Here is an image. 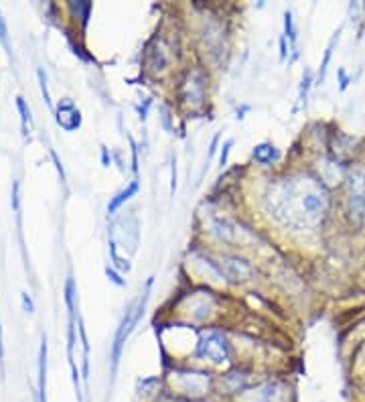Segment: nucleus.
Instances as JSON below:
<instances>
[{
    "mask_svg": "<svg viewBox=\"0 0 365 402\" xmlns=\"http://www.w3.org/2000/svg\"><path fill=\"white\" fill-rule=\"evenodd\" d=\"M266 201L274 217L292 228L317 226L327 211V193L323 185L305 175L278 181L270 187Z\"/></svg>",
    "mask_w": 365,
    "mask_h": 402,
    "instance_id": "f257e3e1",
    "label": "nucleus"
},
{
    "mask_svg": "<svg viewBox=\"0 0 365 402\" xmlns=\"http://www.w3.org/2000/svg\"><path fill=\"white\" fill-rule=\"evenodd\" d=\"M151 285H153V279L149 281V285L144 288V293L138 297V301H136L135 305H130V309L126 311V315H124V319H122V323L118 327V331H116V337H114V347H112V368H118V362H120V356H122V349H124V344H126V340L130 337V333L135 331V327L138 326V321L142 319V315H144V309H146V301H149V290H151Z\"/></svg>",
    "mask_w": 365,
    "mask_h": 402,
    "instance_id": "f03ea898",
    "label": "nucleus"
},
{
    "mask_svg": "<svg viewBox=\"0 0 365 402\" xmlns=\"http://www.w3.org/2000/svg\"><path fill=\"white\" fill-rule=\"evenodd\" d=\"M197 354H199V358L212 360L213 364H223L230 360V344L221 333L213 331L201 340V344L197 347Z\"/></svg>",
    "mask_w": 365,
    "mask_h": 402,
    "instance_id": "7ed1b4c3",
    "label": "nucleus"
},
{
    "mask_svg": "<svg viewBox=\"0 0 365 402\" xmlns=\"http://www.w3.org/2000/svg\"><path fill=\"white\" fill-rule=\"evenodd\" d=\"M244 402H284V388L278 382H266L240 396Z\"/></svg>",
    "mask_w": 365,
    "mask_h": 402,
    "instance_id": "20e7f679",
    "label": "nucleus"
},
{
    "mask_svg": "<svg viewBox=\"0 0 365 402\" xmlns=\"http://www.w3.org/2000/svg\"><path fill=\"white\" fill-rule=\"evenodd\" d=\"M179 388H181L185 394H189V396H203V394L209 392V376H205V374H195V372L181 374Z\"/></svg>",
    "mask_w": 365,
    "mask_h": 402,
    "instance_id": "39448f33",
    "label": "nucleus"
},
{
    "mask_svg": "<svg viewBox=\"0 0 365 402\" xmlns=\"http://www.w3.org/2000/svg\"><path fill=\"white\" fill-rule=\"evenodd\" d=\"M67 120H71V128L76 130L77 126H79V122H81V116H79V110L74 106L71 100H61L57 106V122L59 126H63L65 130H67V126H69Z\"/></svg>",
    "mask_w": 365,
    "mask_h": 402,
    "instance_id": "423d86ee",
    "label": "nucleus"
},
{
    "mask_svg": "<svg viewBox=\"0 0 365 402\" xmlns=\"http://www.w3.org/2000/svg\"><path fill=\"white\" fill-rule=\"evenodd\" d=\"M45 372H47V340H41L39 349V402H47L45 398Z\"/></svg>",
    "mask_w": 365,
    "mask_h": 402,
    "instance_id": "0eeeda50",
    "label": "nucleus"
},
{
    "mask_svg": "<svg viewBox=\"0 0 365 402\" xmlns=\"http://www.w3.org/2000/svg\"><path fill=\"white\" fill-rule=\"evenodd\" d=\"M136 192H138V181H132L126 189H122V192L118 193L116 197H112V201L108 203V213H116V211L120 210V206L122 203H126L132 195H136Z\"/></svg>",
    "mask_w": 365,
    "mask_h": 402,
    "instance_id": "6e6552de",
    "label": "nucleus"
},
{
    "mask_svg": "<svg viewBox=\"0 0 365 402\" xmlns=\"http://www.w3.org/2000/svg\"><path fill=\"white\" fill-rule=\"evenodd\" d=\"M278 156H280L278 151H276L272 145H268V142L258 145V147L254 149V159H256L258 163H262V165H268V163H272V161H276Z\"/></svg>",
    "mask_w": 365,
    "mask_h": 402,
    "instance_id": "1a4fd4ad",
    "label": "nucleus"
},
{
    "mask_svg": "<svg viewBox=\"0 0 365 402\" xmlns=\"http://www.w3.org/2000/svg\"><path fill=\"white\" fill-rule=\"evenodd\" d=\"M226 268H228V272H230V276L233 279H246V276H250V267L244 262V260H237V258H226Z\"/></svg>",
    "mask_w": 365,
    "mask_h": 402,
    "instance_id": "9d476101",
    "label": "nucleus"
},
{
    "mask_svg": "<svg viewBox=\"0 0 365 402\" xmlns=\"http://www.w3.org/2000/svg\"><path fill=\"white\" fill-rule=\"evenodd\" d=\"M351 215L355 222L365 220V193H351Z\"/></svg>",
    "mask_w": 365,
    "mask_h": 402,
    "instance_id": "9b49d317",
    "label": "nucleus"
},
{
    "mask_svg": "<svg viewBox=\"0 0 365 402\" xmlns=\"http://www.w3.org/2000/svg\"><path fill=\"white\" fill-rule=\"evenodd\" d=\"M337 41H339V33L331 39V43H329L327 53H325V59H323V63H321V72H319V83L325 79V74H327V65H329V61H331V53H333V47H335V43H337Z\"/></svg>",
    "mask_w": 365,
    "mask_h": 402,
    "instance_id": "f8f14e48",
    "label": "nucleus"
},
{
    "mask_svg": "<svg viewBox=\"0 0 365 402\" xmlns=\"http://www.w3.org/2000/svg\"><path fill=\"white\" fill-rule=\"evenodd\" d=\"M17 108H19L20 118H22V128L27 130V124L31 122V112H29V108H27V104H25L22 98H17Z\"/></svg>",
    "mask_w": 365,
    "mask_h": 402,
    "instance_id": "ddd939ff",
    "label": "nucleus"
},
{
    "mask_svg": "<svg viewBox=\"0 0 365 402\" xmlns=\"http://www.w3.org/2000/svg\"><path fill=\"white\" fill-rule=\"evenodd\" d=\"M310 72H305V77H303V86H301V102L307 106V96H308V88H310Z\"/></svg>",
    "mask_w": 365,
    "mask_h": 402,
    "instance_id": "4468645a",
    "label": "nucleus"
},
{
    "mask_svg": "<svg viewBox=\"0 0 365 402\" xmlns=\"http://www.w3.org/2000/svg\"><path fill=\"white\" fill-rule=\"evenodd\" d=\"M231 147H233V140H228V142L223 145V149H221V154H219V165H221V167L228 165V156H230Z\"/></svg>",
    "mask_w": 365,
    "mask_h": 402,
    "instance_id": "2eb2a0df",
    "label": "nucleus"
},
{
    "mask_svg": "<svg viewBox=\"0 0 365 402\" xmlns=\"http://www.w3.org/2000/svg\"><path fill=\"white\" fill-rule=\"evenodd\" d=\"M39 81H41V92H43V96H45V102L51 104V100H49V90H47V77L43 74V69H39Z\"/></svg>",
    "mask_w": 365,
    "mask_h": 402,
    "instance_id": "dca6fc26",
    "label": "nucleus"
},
{
    "mask_svg": "<svg viewBox=\"0 0 365 402\" xmlns=\"http://www.w3.org/2000/svg\"><path fill=\"white\" fill-rule=\"evenodd\" d=\"M20 299H22V307H25L27 313H33V311H35V305H33V301H31V297H29L27 293H22Z\"/></svg>",
    "mask_w": 365,
    "mask_h": 402,
    "instance_id": "f3484780",
    "label": "nucleus"
},
{
    "mask_svg": "<svg viewBox=\"0 0 365 402\" xmlns=\"http://www.w3.org/2000/svg\"><path fill=\"white\" fill-rule=\"evenodd\" d=\"M13 208L19 210V181L13 183Z\"/></svg>",
    "mask_w": 365,
    "mask_h": 402,
    "instance_id": "a211bd4d",
    "label": "nucleus"
},
{
    "mask_svg": "<svg viewBox=\"0 0 365 402\" xmlns=\"http://www.w3.org/2000/svg\"><path fill=\"white\" fill-rule=\"evenodd\" d=\"M106 272H108V276H110V281H112V283H116L118 287H124V285H126V283H124V281H122V279H120V276L116 274L114 270H110V268H108Z\"/></svg>",
    "mask_w": 365,
    "mask_h": 402,
    "instance_id": "6ab92c4d",
    "label": "nucleus"
},
{
    "mask_svg": "<svg viewBox=\"0 0 365 402\" xmlns=\"http://www.w3.org/2000/svg\"><path fill=\"white\" fill-rule=\"evenodd\" d=\"M0 39H2V43H4V45H8V43H6V25H4L2 17H0Z\"/></svg>",
    "mask_w": 365,
    "mask_h": 402,
    "instance_id": "aec40b11",
    "label": "nucleus"
},
{
    "mask_svg": "<svg viewBox=\"0 0 365 402\" xmlns=\"http://www.w3.org/2000/svg\"><path fill=\"white\" fill-rule=\"evenodd\" d=\"M4 356V344H2V326H0V358Z\"/></svg>",
    "mask_w": 365,
    "mask_h": 402,
    "instance_id": "412c9836",
    "label": "nucleus"
}]
</instances>
